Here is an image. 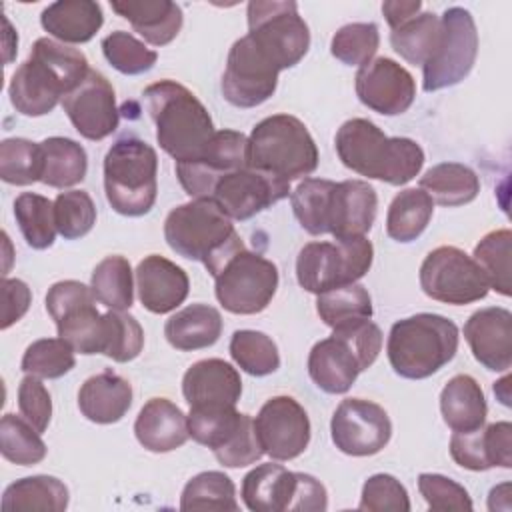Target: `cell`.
<instances>
[{
	"instance_id": "obj_1",
	"label": "cell",
	"mask_w": 512,
	"mask_h": 512,
	"mask_svg": "<svg viewBox=\"0 0 512 512\" xmlns=\"http://www.w3.org/2000/svg\"><path fill=\"white\" fill-rule=\"evenodd\" d=\"M90 72L86 56L52 38H38L30 58L18 66L10 78L8 94L16 112L24 116H44L72 92Z\"/></svg>"
},
{
	"instance_id": "obj_2",
	"label": "cell",
	"mask_w": 512,
	"mask_h": 512,
	"mask_svg": "<svg viewBox=\"0 0 512 512\" xmlns=\"http://www.w3.org/2000/svg\"><path fill=\"white\" fill-rule=\"evenodd\" d=\"M336 154L352 172L402 186L418 176L424 164V150L412 138L386 136L366 118L346 120L334 138Z\"/></svg>"
},
{
	"instance_id": "obj_3",
	"label": "cell",
	"mask_w": 512,
	"mask_h": 512,
	"mask_svg": "<svg viewBox=\"0 0 512 512\" xmlns=\"http://www.w3.org/2000/svg\"><path fill=\"white\" fill-rule=\"evenodd\" d=\"M144 98L160 148L176 162L200 156L216 132L206 106L174 80L146 86Z\"/></svg>"
},
{
	"instance_id": "obj_4",
	"label": "cell",
	"mask_w": 512,
	"mask_h": 512,
	"mask_svg": "<svg viewBox=\"0 0 512 512\" xmlns=\"http://www.w3.org/2000/svg\"><path fill=\"white\" fill-rule=\"evenodd\" d=\"M164 240L178 256L202 262L210 276L224 258L244 246L232 220L210 198H196L170 210Z\"/></svg>"
},
{
	"instance_id": "obj_5",
	"label": "cell",
	"mask_w": 512,
	"mask_h": 512,
	"mask_svg": "<svg viewBox=\"0 0 512 512\" xmlns=\"http://www.w3.org/2000/svg\"><path fill=\"white\" fill-rule=\"evenodd\" d=\"M458 340V326L450 318L420 312L392 324L386 354L398 376L422 380L456 356Z\"/></svg>"
},
{
	"instance_id": "obj_6",
	"label": "cell",
	"mask_w": 512,
	"mask_h": 512,
	"mask_svg": "<svg viewBox=\"0 0 512 512\" xmlns=\"http://www.w3.org/2000/svg\"><path fill=\"white\" fill-rule=\"evenodd\" d=\"M382 348V332L368 318L332 328V334L316 342L308 354V374L326 394H344L358 374L368 370Z\"/></svg>"
},
{
	"instance_id": "obj_7",
	"label": "cell",
	"mask_w": 512,
	"mask_h": 512,
	"mask_svg": "<svg viewBox=\"0 0 512 512\" xmlns=\"http://www.w3.org/2000/svg\"><path fill=\"white\" fill-rule=\"evenodd\" d=\"M248 166L292 182L318 168V148L302 120L292 114H272L248 136Z\"/></svg>"
},
{
	"instance_id": "obj_8",
	"label": "cell",
	"mask_w": 512,
	"mask_h": 512,
	"mask_svg": "<svg viewBox=\"0 0 512 512\" xmlns=\"http://www.w3.org/2000/svg\"><path fill=\"white\" fill-rule=\"evenodd\" d=\"M158 156L140 138H118L104 156V192L114 212L144 216L152 210L158 194Z\"/></svg>"
},
{
	"instance_id": "obj_9",
	"label": "cell",
	"mask_w": 512,
	"mask_h": 512,
	"mask_svg": "<svg viewBox=\"0 0 512 512\" xmlns=\"http://www.w3.org/2000/svg\"><path fill=\"white\" fill-rule=\"evenodd\" d=\"M240 494L252 512H324L328 508V494L320 480L272 462L252 468L242 480Z\"/></svg>"
},
{
	"instance_id": "obj_10",
	"label": "cell",
	"mask_w": 512,
	"mask_h": 512,
	"mask_svg": "<svg viewBox=\"0 0 512 512\" xmlns=\"http://www.w3.org/2000/svg\"><path fill=\"white\" fill-rule=\"evenodd\" d=\"M248 38L278 72L296 66L310 48V30L292 0H252L246 8Z\"/></svg>"
},
{
	"instance_id": "obj_11",
	"label": "cell",
	"mask_w": 512,
	"mask_h": 512,
	"mask_svg": "<svg viewBox=\"0 0 512 512\" xmlns=\"http://www.w3.org/2000/svg\"><path fill=\"white\" fill-rule=\"evenodd\" d=\"M374 248L366 236L308 242L296 258V280L310 294L358 282L372 266Z\"/></svg>"
},
{
	"instance_id": "obj_12",
	"label": "cell",
	"mask_w": 512,
	"mask_h": 512,
	"mask_svg": "<svg viewBox=\"0 0 512 512\" xmlns=\"http://www.w3.org/2000/svg\"><path fill=\"white\" fill-rule=\"evenodd\" d=\"M212 278L220 306L242 316L262 312L278 288L276 264L244 246L224 258Z\"/></svg>"
},
{
	"instance_id": "obj_13",
	"label": "cell",
	"mask_w": 512,
	"mask_h": 512,
	"mask_svg": "<svg viewBox=\"0 0 512 512\" xmlns=\"http://www.w3.org/2000/svg\"><path fill=\"white\" fill-rule=\"evenodd\" d=\"M478 56V32L466 8L450 6L440 16V36L432 56L422 66L424 92H436L462 82Z\"/></svg>"
},
{
	"instance_id": "obj_14",
	"label": "cell",
	"mask_w": 512,
	"mask_h": 512,
	"mask_svg": "<svg viewBox=\"0 0 512 512\" xmlns=\"http://www.w3.org/2000/svg\"><path fill=\"white\" fill-rule=\"evenodd\" d=\"M46 310L56 322L58 336L80 354H102L104 314L96 310L90 286L78 280H60L48 288Z\"/></svg>"
},
{
	"instance_id": "obj_15",
	"label": "cell",
	"mask_w": 512,
	"mask_h": 512,
	"mask_svg": "<svg viewBox=\"0 0 512 512\" xmlns=\"http://www.w3.org/2000/svg\"><path fill=\"white\" fill-rule=\"evenodd\" d=\"M422 292L444 304H472L486 298L490 286L472 256L456 246H438L420 266Z\"/></svg>"
},
{
	"instance_id": "obj_16",
	"label": "cell",
	"mask_w": 512,
	"mask_h": 512,
	"mask_svg": "<svg viewBox=\"0 0 512 512\" xmlns=\"http://www.w3.org/2000/svg\"><path fill=\"white\" fill-rule=\"evenodd\" d=\"M248 166V136L238 130H218L200 156L176 162V176L190 198H212L216 184Z\"/></svg>"
},
{
	"instance_id": "obj_17",
	"label": "cell",
	"mask_w": 512,
	"mask_h": 512,
	"mask_svg": "<svg viewBox=\"0 0 512 512\" xmlns=\"http://www.w3.org/2000/svg\"><path fill=\"white\" fill-rule=\"evenodd\" d=\"M278 74L276 66L254 46V42L248 36H242L228 52L220 90L228 104L236 108H256L276 92Z\"/></svg>"
},
{
	"instance_id": "obj_18",
	"label": "cell",
	"mask_w": 512,
	"mask_h": 512,
	"mask_svg": "<svg viewBox=\"0 0 512 512\" xmlns=\"http://www.w3.org/2000/svg\"><path fill=\"white\" fill-rule=\"evenodd\" d=\"M330 434L342 454L372 456L390 442L392 422L380 404L364 398H346L332 414Z\"/></svg>"
},
{
	"instance_id": "obj_19",
	"label": "cell",
	"mask_w": 512,
	"mask_h": 512,
	"mask_svg": "<svg viewBox=\"0 0 512 512\" xmlns=\"http://www.w3.org/2000/svg\"><path fill=\"white\" fill-rule=\"evenodd\" d=\"M258 442L272 460L298 458L310 442V420L292 396H274L262 404L254 418Z\"/></svg>"
},
{
	"instance_id": "obj_20",
	"label": "cell",
	"mask_w": 512,
	"mask_h": 512,
	"mask_svg": "<svg viewBox=\"0 0 512 512\" xmlns=\"http://www.w3.org/2000/svg\"><path fill=\"white\" fill-rule=\"evenodd\" d=\"M290 192V182L246 166L224 176L216 184L210 200H214L230 220L242 222L288 198Z\"/></svg>"
},
{
	"instance_id": "obj_21",
	"label": "cell",
	"mask_w": 512,
	"mask_h": 512,
	"mask_svg": "<svg viewBox=\"0 0 512 512\" xmlns=\"http://www.w3.org/2000/svg\"><path fill=\"white\" fill-rule=\"evenodd\" d=\"M62 108L72 126L86 140H104L120 122L116 94L104 74L92 70L86 78L62 98Z\"/></svg>"
},
{
	"instance_id": "obj_22",
	"label": "cell",
	"mask_w": 512,
	"mask_h": 512,
	"mask_svg": "<svg viewBox=\"0 0 512 512\" xmlns=\"http://www.w3.org/2000/svg\"><path fill=\"white\" fill-rule=\"evenodd\" d=\"M358 100L382 114H404L416 98V82L412 74L392 58H374L360 66L354 78Z\"/></svg>"
},
{
	"instance_id": "obj_23",
	"label": "cell",
	"mask_w": 512,
	"mask_h": 512,
	"mask_svg": "<svg viewBox=\"0 0 512 512\" xmlns=\"http://www.w3.org/2000/svg\"><path fill=\"white\" fill-rule=\"evenodd\" d=\"M464 338L476 362L506 372L512 364V314L500 306L476 310L464 324Z\"/></svg>"
},
{
	"instance_id": "obj_24",
	"label": "cell",
	"mask_w": 512,
	"mask_h": 512,
	"mask_svg": "<svg viewBox=\"0 0 512 512\" xmlns=\"http://www.w3.org/2000/svg\"><path fill=\"white\" fill-rule=\"evenodd\" d=\"M378 196L364 180L334 182L328 208V234L334 240L366 236L376 220Z\"/></svg>"
},
{
	"instance_id": "obj_25",
	"label": "cell",
	"mask_w": 512,
	"mask_h": 512,
	"mask_svg": "<svg viewBox=\"0 0 512 512\" xmlns=\"http://www.w3.org/2000/svg\"><path fill=\"white\" fill-rule=\"evenodd\" d=\"M452 460L472 472L512 466V424L494 422L470 432H454L450 438Z\"/></svg>"
},
{
	"instance_id": "obj_26",
	"label": "cell",
	"mask_w": 512,
	"mask_h": 512,
	"mask_svg": "<svg viewBox=\"0 0 512 512\" xmlns=\"http://www.w3.org/2000/svg\"><path fill=\"white\" fill-rule=\"evenodd\" d=\"M134 274L138 298L152 314H168L176 310L188 296V274L164 256H146L140 260Z\"/></svg>"
},
{
	"instance_id": "obj_27",
	"label": "cell",
	"mask_w": 512,
	"mask_h": 512,
	"mask_svg": "<svg viewBox=\"0 0 512 512\" xmlns=\"http://www.w3.org/2000/svg\"><path fill=\"white\" fill-rule=\"evenodd\" d=\"M182 394L190 408L236 406L242 394V380L232 364L220 358H206L184 372Z\"/></svg>"
},
{
	"instance_id": "obj_28",
	"label": "cell",
	"mask_w": 512,
	"mask_h": 512,
	"mask_svg": "<svg viewBox=\"0 0 512 512\" xmlns=\"http://www.w3.org/2000/svg\"><path fill=\"white\" fill-rule=\"evenodd\" d=\"M134 434L150 452H172L190 438L188 416L168 398H150L136 416Z\"/></svg>"
},
{
	"instance_id": "obj_29",
	"label": "cell",
	"mask_w": 512,
	"mask_h": 512,
	"mask_svg": "<svg viewBox=\"0 0 512 512\" xmlns=\"http://www.w3.org/2000/svg\"><path fill=\"white\" fill-rule=\"evenodd\" d=\"M132 406V386L112 370L90 376L78 390V408L82 416L96 424H114L124 418Z\"/></svg>"
},
{
	"instance_id": "obj_30",
	"label": "cell",
	"mask_w": 512,
	"mask_h": 512,
	"mask_svg": "<svg viewBox=\"0 0 512 512\" xmlns=\"http://www.w3.org/2000/svg\"><path fill=\"white\" fill-rule=\"evenodd\" d=\"M110 6L152 46L170 44L184 22L182 8L172 0H114Z\"/></svg>"
},
{
	"instance_id": "obj_31",
	"label": "cell",
	"mask_w": 512,
	"mask_h": 512,
	"mask_svg": "<svg viewBox=\"0 0 512 512\" xmlns=\"http://www.w3.org/2000/svg\"><path fill=\"white\" fill-rule=\"evenodd\" d=\"M40 24L62 44H84L102 28L104 14L92 0H60L42 10Z\"/></svg>"
},
{
	"instance_id": "obj_32",
	"label": "cell",
	"mask_w": 512,
	"mask_h": 512,
	"mask_svg": "<svg viewBox=\"0 0 512 512\" xmlns=\"http://www.w3.org/2000/svg\"><path fill=\"white\" fill-rule=\"evenodd\" d=\"M440 412L452 432H470L484 426L488 404L480 384L468 374L452 376L440 392Z\"/></svg>"
},
{
	"instance_id": "obj_33",
	"label": "cell",
	"mask_w": 512,
	"mask_h": 512,
	"mask_svg": "<svg viewBox=\"0 0 512 512\" xmlns=\"http://www.w3.org/2000/svg\"><path fill=\"white\" fill-rule=\"evenodd\" d=\"M222 334V316L214 306L190 304L172 314L164 324L168 344L182 352L202 350L218 342Z\"/></svg>"
},
{
	"instance_id": "obj_34",
	"label": "cell",
	"mask_w": 512,
	"mask_h": 512,
	"mask_svg": "<svg viewBox=\"0 0 512 512\" xmlns=\"http://www.w3.org/2000/svg\"><path fill=\"white\" fill-rule=\"evenodd\" d=\"M0 506L4 512H62L68 506V488L56 476H26L4 490Z\"/></svg>"
},
{
	"instance_id": "obj_35",
	"label": "cell",
	"mask_w": 512,
	"mask_h": 512,
	"mask_svg": "<svg viewBox=\"0 0 512 512\" xmlns=\"http://www.w3.org/2000/svg\"><path fill=\"white\" fill-rule=\"evenodd\" d=\"M420 188L440 206H464L480 192L478 174L460 162H442L426 170Z\"/></svg>"
},
{
	"instance_id": "obj_36",
	"label": "cell",
	"mask_w": 512,
	"mask_h": 512,
	"mask_svg": "<svg viewBox=\"0 0 512 512\" xmlns=\"http://www.w3.org/2000/svg\"><path fill=\"white\" fill-rule=\"evenodd\" d=\"M40 146L44 152V174L40 182L52 188H70L86 178L88 156L76 140L50 136Z\"/></svg>"
},
{
	"instance_id": "obj_37",
	"label": "cell",
	"mask_w": 512,
	"mask_h": 512,
	"mask_svg": "<svg viewBox=\"0 0 512 512\" xmlns=\"http://www.w3.org/2000/svg\"><path fill=\"white\" fill-rule=\"evenodd\" d=\"M434 214V202L422 188H406L394 196L386 214V234L402 244L416 240Z\"/></svg>"
},
{
	"instance_id": "obj_38",
	"label": "cell",
	"mask_w": 512,
	"mask_h": 512,
	"mask_svg": "<svg viewBox=\"0 0 512 512\" xmlns=\"http://www.w3.org/2000/svg\"><path fill=\"white\" fill-rule=\"evenodd\" d=\"M90 288L94 298L110 310H128L134 302V284L130 262L112 254L96 264L90 278Z\"/></svg>"
},
{
	"instance_id": "obj_39",
	"label": "cell",
	"mask_w": 512,
	"mask_h": 512,
	"mask_svg": "<svg viewBox=\"0 0 512 512\" xmlns=\"http://www.w3.org/2000/svg\"><path fill=\"white\" fill-rule=\"evenodd\" d=\"M14 218L26 240L34 250H46L56 238L54 202L34 192H22L14 200Z\"/></svg>"
},
{
	"instance_id": "obj_40",
	"label": "cell",
	"mask_w": 512,
	"mask_h": 512,
	"mask_svg": "<svg viewBox=\"0 0 512 512\" xmlns=\"http://www.w3.org/2000/svg\"><path fill=\"white\" fill-rule=\"evenodd\" d=\"M316 312L326 326L336 328L342 324L368 320L372 318L374 310L368 290L362 284L352 282L318 294Z\"/></svg>"
},
{
	"instance_id": "obj_41",
	"label": "cell",
	"mask_w": 512,
	"mask_h": 512,
	"mask_svg": "<svg viewBox=\"0 0 512 512\" xmlns=\"http://www.w3.org/2000/svg\"><path fill=\"white\" fill-rule=\"evenodd\" d=\"M440 36V18L432 12L416 14L414 18L402 22L392 28L390 44L396 54H400L406 62L424 66L432 56L434 46Z\"/></svg>"
},
{
	"instance_id": "obj_42",
	"label": "cell",
	"mask_w": 512,
	"mask_h": 512,
	"mask_svg": "<svg viewBox=\"0 0 512 512\" xmlns=\"http://www.w3.org/2000/svg\"><path fill=\"white\" fill-rule=\"evenodd\" d=\"M180 510H238L234 482L220 470L200 472L190 478L180 496Z\"/></svg>"
},
{
	"instance_id": "obj_43",
	"label": "cell",
	"mask_w": 512,
	"mask_h": 512,
	"mask_svg": "<svg viewBox=\"0 0 512 512\" xmlns=\"http://www.w3.org/2000/svg\"><path fill=\"white\" fill-rule=\"evenodd\" d=\"M332 188H334L332 180L304 178L290 192V204H292L294 216L300 222V226L312 236L328 234L326 222H328Z\"/></svg>"
},
{
	"instance_id": "obj_44",
	"label": "cell",
	"mask_w": 512,
	"mask_h": 512,
	"mask_svg": "<svg viewBox=\"0 0 512 512\" xmlns=\"http://www.w3.org/2000/svg\"><path fill=\"white\" fill-rule=\"evenodd\" d=\"M510 254H512V232L508 228L488 232L474 248L472 258L484 272L488 286L502 296H510Z\"/></svg>"
},
{
	"instance_id": "obj_45",
	"label": "cell",
	"mask_w": 512,
	"mask_h": 512,
	"mask_svg": "<svg viewBox=\"0 0 512 512\" xmlns=\"http://www.w3.org/2000/svg\"><path fill=\"white\" fill-rule=\"evenodd\" d=\"M42 146L26 138H6L0 142V178L6 184L28 186L42 180Z\"/></svg>"
},
{
	"instance_id": "obj_46",
	"label": "cell",
	"mask_w": 512,
	"mask_h": 512,
	"mask_svg": "<svg viewBox=\"0 0 512 512\" xmlns=\"http://www.w3.org/2000/svg\"><path fill=\"white\" fill-rule=\"evenodd\" d=\"M0 452L12 464L34 466L46 458V444L24 416L4 414L0 420Z\"/></svg>"
},
{
	"instance_id": "obj_47",
	"label": "cell",
	"mask_w": 512,
	"mask_h": 512,
	"mask_svg": "<svg viewBox=\"0 0 512 512\" xmlns=\"http://www.w3.org/2000/svg\"><path fill=\"white\" fill-rule=\"evenodd\" d=\"M232 360L250 376H268L280 368L276 342L258 330H236L230 338Z\"/></svg>"
},
{
	"instance_id": "obj_48",
	"label": "cell",
	"mask_w": 512,
	"mask_h": 512,
	"mask_svg": "<svg viewBox=\"0 0 512 512\" xmlns=\"http://www.w3.org/2000/svg\"><path fill=\"white\" fill-rule=\"evenodd\" d=\"M242 420V412L236 406H202L190 408L188 412V432L190 436L208 446L212 452L228 442Z\"/></svg>"
},
{
	"instance_id": "obj_49",
	"label": "cell",
	"mask_w": 512,
	"mask_h": 512,
	"mask_svg": "<svg viewBox=\"0 0 512 512\" xmlns=\"http://www.w3.org/2000/svg\"><path fill=\"white\" fill-rule=\"evenodd\" d=\"M74 352L76 350L60 336L40 338L26 348L20 368L24 374H32L38 378H60L74 368Z\"/></svg>"
},
{
	"instance_id": "obj_50",
	"label": "cell",
	"mask_w": 512,
	"mask_h": 512,
	"mask_svg": "<svg viewBox=\"0 0 512 512\" xmlns=\"http://www.w3.org/2000/svg\"><path fill=\"white\" fill-rule=\"evenodd\" d=\"M102 54L114 70L126 76L144 74L158 60L156 50L148 48L134 34L124 30H116L102 40Z\"/></svg>"
},
{
	"instance_id": "obj_51",
	"label": "cell",
	"mask_w": 512,
	"mask_h": 512,
	"mask_svg": "<svg viewBox=\"0 0 512 512\" xmlns=\"http://www.w3.org/2000/svg\"><path fill=\"white\" fill-rule=\"evenodd\" d=\"M144 348V330L138 320L122 310L104 314L102 354L114 362H130Z\"/></svg>"
},
{
	"instance_id": "obj_52",
	"label": "cell",
	"mask_w": 512,
	"mask_h": 512,
	"mask_svg": "<svg viewBox=\"0 0 512 512\" xmlns=\"http://www.w3.org/2000/svg\"><path fill=\"white\" fill-rule=\"evenodd\" d=\"M380 46V32L374 22H352L336 30L330 52L346 66H364L374 60Z\"/></svg>"
},
{
	"instance_id": "obj_53",
	"label": "cell",
	"mask_w": 512,
	"mask_h": 512,
	"mask_svg": "<svg viewBox=\"0 0 512 512\" xmlns=\"http://www.w3.org/2000/svg\"><path fill=\"white\" fill-rule=\"evenodd\" d=\"M54 218L58 234L66 240L86 236L96 224V206L88 192L66 190L54 200Z\"/></svg>"
},
{
	"instance_id": "obj_54",
	"label": "cell",
	"mask_w": 512,
	"mask_h": 512,
	"mask_svg": "<svg viewBox=\"0 0 512 512\" xmlns=\"http://www.w3.org/2000/svg\"><path fill=\"white\" fill-rule=\"evenodd\" d=\"M358 510L408 512L410 498L404 484H400L392 474H374L362 486Z\"/></svg>"
},
{
	"instance_id": "obj_55",
	"label": "cell",
	"mask_w": 512,
	"mask_h": 512,
	"mask_svg": "<svg viewBox=\"0 0 512 512\" xmlns=\"http://www.w3.org/2000/svg\"><path fill=\"white\" fill-rule=\"evenodd\" d=\"M418 490L422 498L426 500L430 510L436 512H448V510H472V500L466 492V488L458 482H454L448 476L434 474V472H422L418 476Z\"/></svg>"
},
{
	"instance_id": "obj_56",
	"label": "cell",
	"mask_w": 512,
	"mask_h": 512,
	"mask_svg": "<svg viewBox=\"0 0 512 512\" xmlns=\"http://www.w3.org/2000/svg\"><path fill=\"white\" fill-rule=\"evenodd\" d=\"M264 454L256 430H254V420L248 414H242V420L234 434L228 438L224 446L214 450L216 460L226 466V468H242L250 466L256 460H260Z\"/></svg>"
},
{
	"instance_id": "obj_57",
	"label": "cell",
	"mask_w": 512,
	"mask_h": 512,
	"mask_svg": "<svg viewBox=\"0 0 512 512\" xmlns=\"http://www.w3.org/2000/svg\"><path fill=\"white\" fill-rule=\"evenodd\" d=\"M18 408L40 434L48 428L52 418V398L38 376L26 374L18 384Z\"/></svg>"
},
{
	"instance_id": "obj_58",
	"label": "cell",
	"mask_w": 512,
	"mask_h": 512,
	"mask_svg": "<svg viewBox=\"0 0 512 512\" xmlns=\"http://www.w3.org/2000/svg\"><path fill=\"white\" fill-rule=\"evenodd\" d=\"M2 330L10 328L14 322H18L30 308L32 292L26 282L18 278H2Z\"/></svg>"
},
{
	"instance_id": "obj_59",
	"label": "cell",
	"mask_w": 512,
	"mask_h": 512,
	"mask_svg": "<svg viewBox=\"0 0 512 512\" xmlns=\"http://www.w3.org/2000/svg\"><path fill=\"white\" fill-rule=\"evenodd\" d=\"M420 8H422L420 0H388L382 4V14L392 30V28L400 26L402 22L420 14Z\"/></svg>"
},
{
	"instance_id": "obj_60",
	"label": "cell",
	"mask_w": 512,
	"mask_h": 512,
	"mask_svg": "<svg viewBox=\"0 0 512 512\" xmlns=\"http://www.w3.org/2000/svg\"><path fill=\"white\" fill-rule=\"evenodd\" d=\"M494 394L504 406H510V376H504L502 380L494 382Z\"/></svg>"
}]
</instances>
